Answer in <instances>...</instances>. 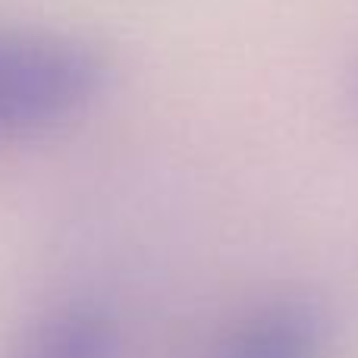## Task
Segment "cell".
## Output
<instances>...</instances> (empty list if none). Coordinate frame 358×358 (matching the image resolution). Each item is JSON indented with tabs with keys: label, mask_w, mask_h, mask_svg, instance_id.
<instances>
[{
	"label": "cell",
	"mask_w": 358,
	"mask_h": 358,
	"mask_svg": "<svg viewBox=\"0 0 358 358\" xmlns=\"http://www.w3.org/2000/svg\"><path fill=\"white\" fill-rule=\"evenodd\" d=\"M107 88L94 44L44 29H0V145L82 117Z\"/></svg>",
	"instance_id": "6da1fadb"
},
{
	"label": "cell",
	"mask_w": 358,
	"mask_h": 358,
	"mask_svg": "<svg viewBox=\"0 0 358 358\" xmlns=\"http://www.w3.org/2000/svg\"><path fill=\"white\" fill-rule=\"evenodd\" d=\"M0 358H120L117 315L98 299H63L31 315Z\"/></svg>",
	"instance_id": "7a4b0ae2"
},
{
	"label": "cell",
	"mask_w": 358,
	"mask_h": 358,
	"mask_svg": "<svg viewBox=\"0 0 358 358\" xmlns=\"http://www.w3.org/2000/svg\"><path fill=\"white\" fill-rule=\"evenodd\" d=\"M327 346L324 315L296 296L261 302L242 315L204 358H321Z\"/></svg>",
	"instance_id": "3957f363"
}]
</instances>
